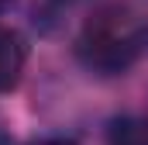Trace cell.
I'll use <instances>...</instances> for the list:
<instances>
[{"mask_svg":"<svg viewBox=\"0 0 148 145\" xmlns=\"http://www.w3.org/2000/svg\"><path fill=\"white\" fill-rule=\"evenodd\" d=\"M79 59L97 72H124L141 52V28L124 7H100L76 38Z\"/></svg>","mask_w":148,"mask_h":145,"instance_id":"6da1fadb","label":"cell"},{"mask_svg":"<svg viewBox=\"0 0 148 145\" xmlns=\"http://www.w3.org/2000/svg\"><path fill=\"white\" fill-rule=\"evenodd\" d=\"M24 62H28L24 38L17 35L14 28H3L0 24V93H7V90H14L21 83Z\"/></svg>","mask_w":148,"mask_h":145,"instance_id":"7a4b0ae2","label":"cell"},{"mask_svg":"<svg viewBox=\"0 0 148 145\" xmlns=\"http://www.w3.org/2000/svg\"><path fill=\"white\" fill-rule=\"evenodd\" d=\"M110 145H148L145 117H117L110 124Z\"/></svg>","mask_w":148,"mask_h":145,"instance_id":"3957f363","label":"cell"},{"mask_svg":"<svg viewBox=\"0 0 148 145\" xmlns=\"http://www.w3.org/2000/svg\"><path fill=\"white\" fill-rule=\"evenodd\" d=\"M38 145H73V142H66V138H48V142H38Z\"/></svg>","mask_w":148,"mask_h":145,"instance_id":"277c9868","label":"cell"},{"mask_svg":"<svg viewBox=\"0 0 148 145\" xmlns=\"http://www.w3.org/2000/svg\"><path fill=\"white\" fill-rule=\"evenodd\" d=\"M10 3H14V0H0V14H3V10H7Z\"/></svg>","mask_w":148,"mask_h":145,"instance_id":"5b68a950","label":"cell"},{"mask_svg":"<svg viewBox=\"0 0 148 145\" xmlns=\"http://www.w3.org/2000/svg\"><path fill=\"white\" fill-rule=\"evenodd\" d=\"M55 3H76V0H55Z\"/></svg>","mask_w":148,"mask_h":145,"instance_id":"8992f818","label":"cell"},{"mask_svg":"<svg viewBox=\"0 0 148 145\" xmlns=\"http://www.w3.org/2000/svg\"><path fill=\"white\" fill-rule=\"evenodd\" d=\"M0 145H10V142H0Z\"/></svg>","mask_w":148,"mask_h":145,"instance_id":"52a82bcc","label":"cell"}]
</instances>
